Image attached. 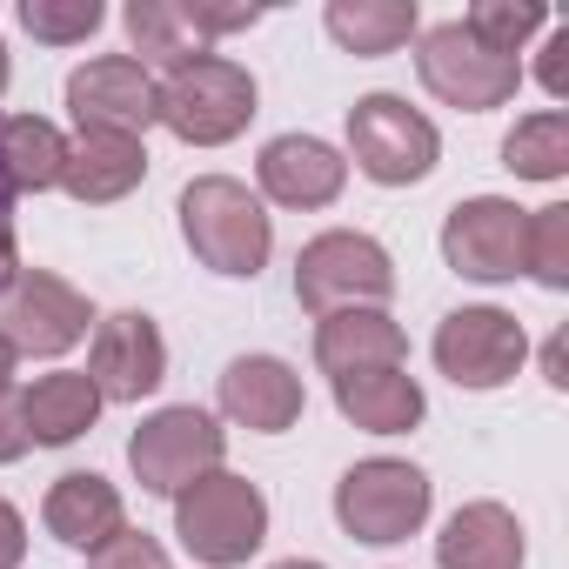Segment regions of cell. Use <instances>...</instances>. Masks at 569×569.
I'll return each instance as SVG.
<instances>
[{
	"instance_id": "obj_16",
	"label": "cell",
	"mask_w": 569,
	"mask_h": 569,
	"mask_svg": "<svg viewBox=\"0 0 569 569\" xmlns=\"http://www.w3.org/2000/svg\"><path fill=\"white\" fill-rule=\"evenodd\" d=\"M409 336L389 309H342L316 322V362L342 382V376H369V369H402Z\"/></svg>"
},
{
	"instance_id": "obj_26",
	"label": "cell",
	"mask_w": 569,
	"mask_h": 569,
	"mask_svg": "<svg viewBox=\"0 0 569 569\" xmlns=\"http://www.w3.org/2000/svg\"><path fill=\"white\" fill-rule=\"evenodd\" d=\"M462 28H469L489 54H509V61H516V48H522L536 28H549V8H542V0H476V8L462 14Z\"/></svg>"
},
{
	"instance_id": "obj_39",
	"label": "cell",
	"mask_w": 569,
	"mask_h": 569,
	"mask_svg": "<svg viewBox=\"0 0 569 569\" xmlns=\"http://www.w3.org/2000/svg\"><path fill=\"white\" fill-rule=\"evenodd\" d=\"M0 208H14V194H8V181H0Z\"/></svg>"
},
{
	"instance_id": "obj_14",
	"label": "cell",
	"mask_w": 569,
	"mask_h": 569,
	"mask_svg": "<svg viewBox=\"0 0 569 569\" xmlns=\"http://www.w3.org/2000/svg\"><path fill=\"white\" fill-rule=\"evenodd\" d=\"M302 376L281 356H234L221 369V416L254 429V436H281L302 422Z\"/></svg>"
},
{
	"instance_id": "obj_12",
	"label": "cell",
	"mask_w": 569,
	"mask_h": 569,
	"mask_svg": "<svg viewBox=\"0 0 569 569\" xmlns=\"http://www.w3.org/2000/svg\"><path fill=\"white\" fill-rule=\"evenodd\" d=\"M68 114L81 134H128L141 141L154 128V74L134 54H101L68 74Z\"/></svg>"
},
{
	"instance_id": "obj_1",
	"label": "cell",
	"mask_w": 569,
	"mask_h": 569,
	"mask_svg": "<svg viewBox=\"0 0 569 569\" xmlns=\"http://www.w3.org/2000/svg\"><path fill=\"white\" fill-rule=\"evenodd\" d=\"M181 241L194 248L201 268L214 274H234V281H254L268 268V248H274V221L261 214V201L228 181V174H201L181 188Z\"/></svg>"
},
{
	"instance_id": "obj_18",
	"label": "cell",
	"mask_w": 569,
	"mask_h": 569,
	"mask_svg": "<svg viewBox=\"0 0 569 569\" xmlns=\"http://www.w3.org/2000/svg\"><path fill=\"white\" fill-rule=\"evenodd\" d=\"M148 181V148L128 141V134H81L68 141V168H61V188L81 201V208H101V201H121Z\"/></svg>"
},
{
	"instance_id": "obj_4",
	"label": "cell",
	"mask_w": 569,
	"mask_h": 569,
	"mask_svg": "<svg viewBox=\"0 0 569 569\" xmlns=\"http://www.w3.org/2000/svg\"><path fill=\"white\" fill-rule=\"evenodd\" d=\"M174 536L188 542L194 562L234 569V562H248V556L261 549V536H268V496H261L248 476L214 469V476H201V482H188V489L174 496Z\"/></svg>"
},
{
	"instance_id": "obj_19",
	"label": "cell",
	"mask_w": 569,
	"mask_h": 569,
	"mask_svg": "<svg viewBox=\"0 0 569 569\" xmlns=\"http://www.w3.org/2000/svg\"><path fill=\"white\" fill-rule=\"evenodd\" d=\"M436 569H522V522L502 502H469L436 536Z\"/></svg>"
},
{
	"instance_id": "obj_7",
	"label": "cell",
	"mask_w": 569,
	"mask_h": 569,
	"mask_svg": "<svg viewBox=\"0 0 569 569\" xmlns=\"http://www.w3.org/2000/svg\"><path fill=\"white\" fill-rule=\"evenodd\" d=\"M336 522L356 542H409L429 522V476L396 456H369L336 482Z\"/></svg>"
},
{
	"instance_id": "obj_38",
	"label": "cell",
	"mask_w": 569,
	"mask_h": 569,
	"mask_svg": "<svg viewBox=\"0 0 569 569\" xmlns=\"http://www.w3.org/2000/svg\"><path fill=\"white\" fill-rule=\"evenodd\" d=\"M274 569H322V562H302V556H289V562H274Z\"/></svg>"
},
{
	"instance_id": "obj_15",
	"label": "cell",
	"mask_w": 569,
	"mask_h": 569,
	"mask_svg": "<svg viewBox=\"0 0 569 569\" xmlns=\"http://www.w3.org/2000/svg\"><path fill=\"white\" fill-rule=\"evenodd\" d=\"M254 174H261V194L274 208H329L349 181V161L316 134H274L261 148Z\"/></svg>"
},
{
	"instance_id": "obj_25",
	"label": "cell",
	"mask_w": 569,
	"mask_h": 569,
	"mask_svg": "<svg viewBox=\"0 0 569 569\" xmlns=\"http://www.w3.org/2000/svg\"><path fill=\"white\" fill-rule=\"evenodd\" d=\"M502 168L522 174V181H556V174H569V114H562V108L522 114V121L502 134Z\"/></svg>"
},
{
	"instance_id": "obj_11",
	"label": "cell",
	"mask_w": 569,
	"mask_h": 569,
	"mask_svg": "<svg viewBox=\"0 0 569 569\" xmlns=\"http://www.w3.org/2000/svg\"><path fill=\"white\" fill-rule=\"evenodd\" d=\"M522 228H529V208H516L502 194H469L442 221V261L469 281H516L522 274Z\"/></svg>"
},
{
	"instance_id": "obj_29",
	"label": "cell",
	"mask_w": 569,
	"mask_h": 569,
	"mask_svg": "<svg viewBox=\"0 0 569 569\" xmlns=\"http://www.w3.org/2000/svg\"><path fill=\"white\" fill-rule=\"evenodd\" d=\"M88 569H168V556L148 529H121L101 549H88Z\"/></svg>"
},
{
	"instance_id": "obj_24",
	"label": "cell",
	"mask_w": 569,
	"mask_h": 569,
	"mask_svg": "<svg viewBox=\"0 0 569 569\" xmlns=\"http://www.w3.org/2000/svg\"><path fill=\"white\" fill-rule=\"evenodd\" d=\"M121 28H128V41H134L141 68H148V61H161V68L174 74V68H188V61H201V54H208V41H201V34H194V21H188V0H134V8L121 14Z\"/></svg>"
},
{
	"instance_id": "obj_9",
	"label": "cell",
	"mask_w": 569,
	"mask_h": 569,
	"mask_svg": "<svg viewBox=\"0 0 569 569\" xmlns=\"http://www.w3.org/2000/svg\"><path fill=\"white\" fill-rule=\"evenodd\" d=\"M88 322H94L88 296L48 268H21L14 289L0 296V342L14 356H68L88 336Z\"/></svg>"
},
{
	"instance_id": "obj_5",
	"label": "cell",
	"mask_w": 569,
	"mask_h": 569,
	"mask_svg": "<svg viewBox=\"0 0 569 569\" xmlns=\"http://www.w3.org/2000/svg\"><path fill=\"white\" fill-rule=\"evenodd\" d=\"M221 422L194 402H174V409H154L134 436H128V469L148 496H181L188 482L214 476L221 469Z\"/></svg>"
},
{
	"instance_id": "obj_37",
	"label": "cell",
	"mask_w": 569,
	"mask_h": 569,
	"mask_svg": "<svg viewBox=\"0 0 569 569\" xmlns=\"http://www.w3.org/2000/svg\"><path fill=\"white\" fill-rule=\"evenodd\" d=\"M0 94H8V41H0Z\"/></svg>"
},
{
	"instance_id": "obj_8",
	"label": "cell",
	"mask_w": 569,
	"mask_h": 569,
	"mask_svg": "<svg viewBox=\"0 0 569 569\" xmlns=\"http://www.w3.org/2000/svg\"><path fill=\"white\" fill-rule=\"evenodd\" d=\"M416 68H422V88L436 101L462 108V114H489V108L516 101V88H522V68L509 54H489L462 21L429 28L422 48H416Z\"/></svg>"
},
{
	"instance_id": "obj_28",
	"label": "cell",
	"mask_w": 569,
	"mask_h": 569,
	"mask_svg": "<svg viewBox=\"0 0 569 569\" xmlns=\"http://www.w3.org/2000/svg\"><path fill=\"white\" fill-rule=\"evenodd\" d=\"M101 21H108L101 0H21V28H28L34 41H48V48H74V41H88Z\"/></svg>"
},
{
	"instance_id": "obj_35",
	"label": "cell",
	"mask_w": 569,
	"mask_h": 569,
	"mask_svg": "<svg viewBox=\"0 0 569 569\" xmlns=\"http://www.w3.org/2000/svg\"><path fill=\"white\" fill-rule=\"evenodd\" d=\"M542 376H549V389H569V336L542 342Z\"/></svg>"
},
{
	"instance_id": "obj_21",
	"label": "cell",
	"mask_w": 569,
	"mask_h": 569,
	"mask_svg": "<svg viewBox=\"0 0 569 569\" xmlns=\"http://www.w3.org/2000/svg\"><path fill=\"white\" fill-rule=\"evenodd\" d=\"M68 168V134L41 114H0V181L8 194H48L61 188Z\"/></svg>"
},
{
	"instance_id": "obj_32",
	"label": "cell",
	"mask_w": 569,
	"mask_h": 569,
	"mask_svg": "<svg viewBox=\"0 0 569 569\" xmlns=\"http://www.w3.org/2000/svg\"><path fill=\"white\" fill-rule=\"evenodd\" d=\"M28 449H34V436H28V422H21V402L0 396V462H21Z\"/></svg>"
},
{
	"instance_id": "obj_17",
	"label": "cell",
	"mask_w": 569,
	"mask_h": 569,
	"mask_svg": "<svg viewBox=\"0 0 569 569\" xmlns=\"http://www.w3.org/2000/svg\"><path fill=\"white\" fill-rule=\"evenodd\" d=\"M41 522H48V536H61L68 549H101L108 536L128 529V502H121V489H114L108 476L68 469V476H54V489H48V502H41Z\"/></svg>"
},
{
	"instance_id": "obj_6",
	"label": "cell",
	"mask_w": 569,
	"mask_h": 569,
	"mask_svg": "<svg viewBox=\"0 0 569 569\" xmlns=\"http://www.w3.org/2000/svg\"><path fill=\"white\" fill-rule=\"evenodd\" d=\"M349 154L376 188H409L436 168L442 134L429 114H416L402 94H362L349 108Z\"/></svg>"
},
{
	"instance_id": "obj_31",
	"label": "cell",
	"mask_w": 569,
	"mask_h": 569,
	"mask_svg": "<svg viewBox=\"0 0 569 569\" xmlns=\"http://www.w3.org/2000/svg\"><path fill=\"white\" fill-rule=\"evenodd\" d=\"M536 81L562 101L569 94V28H549V41H542V68H536Z\"/></svg>"
},
{
	"instance_id": "obj_23",
	"label": "cell",
	"mask_w": 569,
	"mask_h": 569,
	"mask_svg": "<svg viewBox=\"0 0 569 569\" xmlns=\"http://www.w3.org/2000/svg\"><path fill=\"white\" fill-rule=\"evenodd\" d=\"M322 21H329V34H336L349 54H362V61L409 48V34L422 28V21H416V0H329Z\"/></svg>"
},
{
	"instance_id": "obj_22",
	"label": "cell",
	"mask_w": 569,
	"mask_h": 569,
	"mask_svg": "<svg viewBox=\"0 0 569 569\" xmlns=\"http://www.w3.org/2000/svg\"><path fill=\"white\" fill-rule=\"evenodd\" d=\"M101 416V389L88 382V369H61V376H41L28 396H21V422L41 449H61L74 436H88Z\"/></svg>"
},
{
	"instance_id": "obj_36",
	"label": "cell",
	"mask_w": 569,
	"mask_h": 569,
	"mask_svg": "<svg viewBox=\"0 0 569 569\" xmlns=\"http://www.w3.org/2000/svg\"><path fill=\"white\" fill-rule=\"evenodd\" d=\"M14 362H21V356H14L8 342H0V396H8V389H14Z\"/></svg>"
},
{
	"instance_id": "obj_20",
	"label": "cell",
	"mask_w": 569,
	"mask_h": 569,
	"mask_svg": "<svg viewBox=\"0 0 569 569\" xmlns=\"http://www.w3.org/2000/svg\"><path fill=\"white\" fill-rule=\"evenodd\" d=\"M336 409L369 429V436H409L422 422V382L402 376V369H369V376H342L336 382Z\"/></svg>"
},
{
	"instance_id": "obj_34",
	"label": "cell",
	"mask_w": 569,
	"mask_h": 569,
	"mask_svg": "<svg viewBox=\"0 0 569 569\" xmlns=\"http://www.w3.org/2000/svg\"><path fill=\"white\" fill-rule=\"evenodd\" d=\"M14 274H21V248H14V208H0V296L14 289Z\"/></svg>"
},
{
	"instance_id": "obj_13",
	"label": "cell",
	"mask_w": 569,
	"mask_h": 569,
	"mask_svg": "<svg viewBox=\"0 0 569 569\" xmlns=\"http://www.w3.org/2000/svg\"><path fill=\"white\" fill-rule=\"evenodd\" d=\"M168 376V342L154 329V316L141 309H121L94 329V349H88V382L101 389V402H141L154 396Z\"/></svg>"
},
{
	"instance_id": "obj_27",
	"label": "cell",
	"mask_w": 569,
	"mask_h": 569,
	"mask_svg": "<svg viewBox=\"0 0 569 569\" xmlns=\"http://www.w3.org/2000/svg\"><path fill=\"white\" fill-rule=\"evenodd\" d=\"M522 274H536L542 289H569V208L549 201L522 228Z\"/></svg>"
},
{
	"instance_id": "obj_2",
	"label": "cell",
	"mask_w": 569,
	"mask_h": 569,
	"mask_svg": "<svg viewBox=\"0 0 569 569\" xmlns=\"http://www.w3.org/2000/svg\"><path fill=\"white\" fill-rule=\"evenodd\" d=\"M154 121L188 148H221L254 121V74L241 61L201 54L154 88Z\"/></svg>"
},
{
	"instance_id": "obj_10",
	"label": "cell",
	"mask_w": 569,
	"mask_h": 569,
	"mask_svg": "<svg viewBox=\"0 0 569 569\" xmlns=\"http://www.w3.org/2000/svg\"><path fill=\"white\" fill-rule=\"evenodd\" d=\"M522 356H529V336L509 309H456L436 329V369L456 389H502L516 382Z\"/></svg>"
},
{
	"instance_id": "obj_30",
	"label": "cell",
	"mask_w": 569,
	"mask_h": 569,
	"mask_svg": "<svg viewBox=\"0 0 569 569\" xmlns=\"http://www.w3.org/2000/svg\"><path fill=\"white\" fill-rule=\"evenodd\" d=\"M188 21H194V34H201V41H214V34H241V28H254V21H261V8H201V0H194Z\"/></svg>"
},
{
	"instance_id": "obj_33",
	"label": "cell",
	"mask_w": 569,
	"mask_h": 569,
	"mask_svg": "<svg viewBox=\"0 0 569 569\" xmlns=\"http://www.w3.org/2000/svg\"><path fill=\"white\" fill-rule=\"evenodd\" d=\"M21 556H28V522L14 502H0V569H21Z\"/></svg>"
},
{
	"instance_id": "obj_3",
	"label": "cell",
	"mask_w": 569,
	"mask_h": 569,
	"mask_svg": "<svg viewBox=\"0 0 569 569\" xmlns=\"http://www.w3.org/2000/svg\"><path fill=\"white\" fill-rule=\"evenodd\" d=\"M396 296V261L376 234L329 228L296 254V302L322 322L342 309H382Z\"/></svg>"
}]
</instances>
